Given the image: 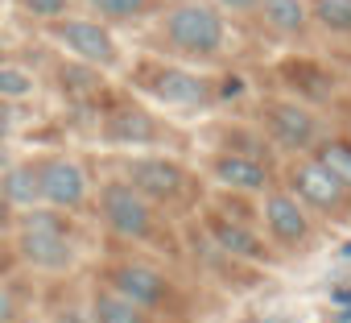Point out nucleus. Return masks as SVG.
Segmentation results:
<instances>
[{
    "label": "nucleus",
    "instance_id": "1",
    "mask_svg": "<svg viewBox=\"0 0 351 323\" xmlns=\"http://www.w3.org/2000/svg\"><path fill=\"white\" fill-rule=\"evenodd\" d=\"M165 38L178 50H186V54L211 58V54L223 50L228 25H223L219 9L207 5V0H178V5L165 13Z\"/></svg>",
    "mask_w": 351,
    "mask_h": 323
},
{
    "label": "nucleus",
    "instance_id": "2",
    "mask_svg": "<svg viewBox=\"0 0 351 323\" xmlns=\"http://www.w3.org/2000/svg\"><path fill=\"white\" fill-rule=\"evenodd\" d=\"M21 257L34 265V269H46V274H62L75 265V245L71 236L62 232L58 216H29L25 220V232H21Z\"/></svg>",
    "mask_w": 351,
    "mask_h": 323
},
{
    "label": "nucleus",
    "instance_id": "3",
    "mask_svg": "<svg viewBox=\"0 0 351 323\" xmlns=\"http://www.w3.org/2000/svg\"><path fill=\"white\" fill-rule=\"evenodd\" d=\"M99 212L108 220L112 232L120 236H132V241H145L153 232V212H149V199L141 191H132L128 183H108L104 195H99Z\"/></svg>",
    "mask_w": 351,
    "mask_h": 323
},
{
    "label": "nucleus",
    "instance_id": "4",
    "mask_svg": "<svg viewBox=\"0 0 351 323\" xmlns=\"http://www.w3.org/2000/svg\"><path fill=\"white\" fill-rule=\"evenodd\" d=\"M58 38H62V46H66L79 63H87V67H116V63H120V50H116L112 34H108L99 21H83V17L62 21V25H58Z\"/></svg>",
    "mask_w": 351,
    "mask_h": 323
},
{
    "label": "nucleus",
    "instance_id": "5",
    "mask_svg": "<svg viewBox=\"0 0 351 323\" xmlns=\"http://www.w3.org/2000/svg\"><path fill=\"white\" fill-rule=\"evenodd\" d=\"M128 187L141 191L145 199H178L182 187H186V175L182 166H173L169 157H136L128 162Z\"/></svg>",
    "mask_w": 351,
    "mask_h": 323
},
{
    "label": "nucleus",
    "instance_id": "6",
    "mask_svg": "<svg viewBox=\"0 0 351 323\" xmlns=\"http://www.w3.org/2000/svg\"><path fill=\"white\" fill-rule=\"evenodd\" d=\"M38 187H42V199L54 208H79L87 199V175H83V166H75L66 157L46 162L38 170Z\"/></svg>",
    "mask_w": 351,
    "mask_h": 323
},
{
    "label": "nucleus",
    "instance_id": "7",
    "mask_svg": "<svg viewBox=\"0 0 351 323\" xmlns=\"http://www.w3.org/2000/svg\"><path fill=\"white\" fill-rule=\"evenodd\" d=\"M265 124H269V133H273L285 149H310V145L318 141V120H314V112H306L302 104H289V100L269 104V108H265Z\"/></svg>",
    "mask_w": 351,
    "mask_h": 323
},
{
    "label": "nucleus",
    "instance_id": "8",
    "mask_svg": "<svg viewBox=\"0 0 351 323\" xmlns=\"http://www.w3.org/2000/svg\"><path fill=\"white\" fill-rule=\"evenodd\" d=\"M293 191L302 203L318 208V212H343L347 203V187L339 179H330L318 162H302V166H293Z\"/></svg>",
    "mask_w": 351,
    "mask_h": 323
},
{
    "label": "nucleus",
    "instance_id": "9",
    "mask_svg": "<svg viewBox=\"0 0 351 323\" xmlns=\"http://www.w3.org/2000/svg\"><path fill=\"white\" fill-rule=\"evenodd\" d=\"M265 228L281 245H302L310 236V220H306V212H302V203L293 195H273L265 203Z\"/></svg>",
    "mask_w": 351,
    "mask_h": 323
},
{
    "label": "nucleus",
    "instance_id": "10",
    "mask_svg": "<svg viewBox=\"0 0 351 323\" xmlns=\"http://www.w3.org/2000/svg\"><path fill=\"white\" fill-rule=\"evenodd\" d=\"M112 290L124 294L136 307H157L165 298V278L157 269H149V265H120L112 274Z\"/></svg>",
    "mask_w": 351,
    "mask_h": 323
},
{
    "label": "nucleus",
    "instance_id": "11",
    "mask_svg": "<svg viewBox=\"0 0 351 323\" xmlns=\"http://www.w3.org/2000/svg\"><path fill=\"white\" fill-rule=\"evenodd\" d=\"M153 96L165 100V104H178V108H195V104H203L211 91H207V83H203L199 75L178 71V67H165V71L153 75Z\"/></svg>",
    "mask_w": 351,
    "mask_h": 323
},
{
    "label": "nucleus",
    "instance_id": "12",
    "mask_svg": "<svg viewBox=\"0 0 351 323\" xmlns=\"http://www.w3.org/2000/svg\"><path fill=\"white\" fill-rule=\"evenodd\" d=\"M215 179L232 191H265L269 187V170L261 166L256 157H244V153H223L215 157Z\"/></svg>",
    "mask_w": 351,
    "mask_h": 323
},
{
    "label": "nucleus",
    "instance_id": "13",
    "mask_svg": "<svg viewBox=\"0 0 351 323\" xmlns=\"http://www.w3.org/2000/svg\"><path fill=\"white\" fill-rule=\"evenodd\" d=\"M211 236H215V245H219L223 253H232V257H244V261H265V257H269L265 241H261L252 228L236 224V220L215 216V220H211Z\"/></svg>",
    "mask_w": 351,
    "mask_h": 323
},
{
    "label": "nucleus",
    "instance_id": "14",
    "mask_svg": "<svg viewBox=\"0 0 351 323\" xmlns=\"http://www.w3.org/2000/svg\"><path fill=\"white\" fill-rule=\"evenodd\" d=\"M256 9H261L265 25L277 30V34H298L306 25V5L302 0H256Z\"/></svg>",
    "mask_w": 351,
    "mask_h": 323
},
{
    "label": "nucleus",
    "instance_id": "15",
    "mask_svg": "<svg viewBox=\"0 0 351 323\" xmlns=\"http://www.w3.org/2000/svg\"><path fill=\"white\" fill-rule=\"evenodd\" d=\"M95 323H145V307L128 302L116 290H99L95 294Z\"/></svg>",
    "mask_w": 351,
    "mask_h": 323
},
{
    "label": "nucleus",
    "instance_id": "16",
    "mask_svg": "<svg viewBox=\"0 0 351 323\" xmlns=\"http://www.w3.org/2000/svg\"><path fill=\"white\" fill-rule=\"evenodd\" d=\"M5 195L9 203H17V208H34V203H42V187H38V170L34 166H13L9 175H5Z\"/></svg>",
    "mask_w": 351,
    "mask_h": 323
},
{
    "label": "nucleus",
    "instance_id": "17",
    "mask_svg": "<svg viewBox=\"0 0 351 323\" xmlns=\"http://www.w3.org/2000/svg\"><path fill=\"white\" fill-rule=\"evenodd\" d=\"M314 162H318L330 179H339L351 191V141H326V145H318V157Z\"/></svg>",
    "mask_w": 351,
    "mask_h": 323
},
{
    "label": "nucleus",
    "instance_id": "18",
    "mask_svg": "<svg viewBox=\"0 0 351 323\" xmlns=\"http://www.w3.org/2000/svg\"><path fill=\"white\" fill-rule=\"evenodd\" d=\"M314 21L330 34H351V0H314Z\"/></svg>",
    "mask_w": 351,
    "mask_h": 323
},
{
    "label": "nucleus",
    "instance_id": "19",
    "mask_svg": "<svg viewBox=\"0 0 351 323\" xmlns=\"http://www.w3.org/2000/svg\"><path fill=\"white\" fill-rule=\"evenodd\" d=\"M108 137H112V141H153V124H149V116H141V112H120V116L108 124Z\"/></svg>",
    "mask_w": 351,
    "mask_h": 323
},
{
    "label": "nucleus",
    "instance_id": "20",
    "mask_svg": "<svg viewBox=\"0 0 351 323\" xmlns=\"http://www.w3.org/2000/svg\"><path fill=\"white\" fill-rule=\"evenodd\" d=\"M0 96L5 100H29L34 96V75L21 67H0Z\"/></svg>",
    "mask_w": 351,
    "mask_h": 323
},
{
    "label": "nucleus",
    "instance_id": "21",
    "mask_svg": "<svg viewBox=\"0 0 351 323\" xmlns=\"http://www.w3.org/2000/svg\"><path fill=\"white\" fill-rule=\"evenodd\" d=\"M91 9L112 21H124V17H141L149 9V0H91Z\"/></svg>",
    "mask_w": 351,
    "mask_h": 323
},
{
    "label": "nucleus",
    "instance_id": "22",
    "mask_svg": "<svg viewBox=\"0 0 351 323\" xmlns=\"http://www.w3.org/2000/svg\"><path fill=\"white\" fill-rule=\"evenodd\" d=\"M66 5H71V0H25V9L34 13V17H62L66 13Z\"/></svg>",
    "mask_w": 351,
    "mask_h": 323
},
{
    "label": "nucleus",
    "instance_id": "23",
    "mask_svg": "<svg viewBox=\"0 0 351 323\" xmlns=\"http://www.w3.org/2000/svg\"><path fill=\"white\" fill-rule=\"evenodd\" d=\"M13 311H17V307H13V294L0 286V323H13Z\"/></svg>",
    "mask_w": 351,
    "mask_h": 323
},
{
    "label": "nucleus",
    "instance_id": "24",
    "mask_svg": "<svg viewBox=\"0 0 351 323\" xmlns=\"http://www.w3.org/2000/svg\"><path fill=\"white\" fill-rule=\"evenodd\" d=\"M211 5L232 9V13H248V9H256V0H211Z\"/></svg>",
    "mask_w": 351,
    "mask_h": 323
},
{
    "label": "nucleus",
    "instance_id": "25",
    "mask_svg": "<svg viewBox=\"0 0 351 323\" xmlns=\"http://www.w3.org/2000/svg\"><path fill=\"white\" fill-rule=\"evenodd\" d=\"M9 133H13V116H9L5 108H0V145L9 141Z\"/></svg>",
    "mask_w": 351,
    "mask_h": 323
},
{
    "label": "nucleus",
    "instance_id": "26",
    "mask_svg": "<svg viewBox=\"0 0 351 323\" xmlns=\"http://www.w3.org/2000/svg\"><path fill=\"white\" fill-rule=\"evenodd\" d=\"M0 228H9V199L0 195Z\"/></svg>",
    "mask_w": 351,
    "mask_h": 323
},
{
    "label": "nucleus",
    "instance_id": "27",
    "mask_svg": "<svg viewBox=\"0 0 351 323\" xmlns=\"http://www.w3.org/2000/svg\"><path fill=\"white\" fill-rule=\"evenodd\" d=\"M339 257H343V261H351V241H347V245L339 249Z\"/></svg>",
    "mask_w": 351,
    "mask_h": 323
},
{
    "label": "nucleus",
    "instance_id": "28",
    "mask_svg": "<svg viewBox=\"0 0 351 323\" xmlns=\"http://www.w3.org/2000/svg\"><path fill=\"white\" fill-rule=\"evenodd\" d=\"M5 265H9V249H5V245H0V269H5Z\"/></svg>",
    "mask_w": 351,
    "mask_h": 323
},
{
    "label": "nucleus",
    "instance_id": "29",
    "mask_svg": "<svg viewBox=\"0 0 351 323\" xmlns=\"http://www.w3.org/2000/svg\"><path fill=\"white\" fill-rule=\"evenodd\" d=\"M273 323H289V319H285V315H281V319H273Z\"/></svg>",
    "mask_w": 351,
    "mask_h": 323
}]
</instances>
